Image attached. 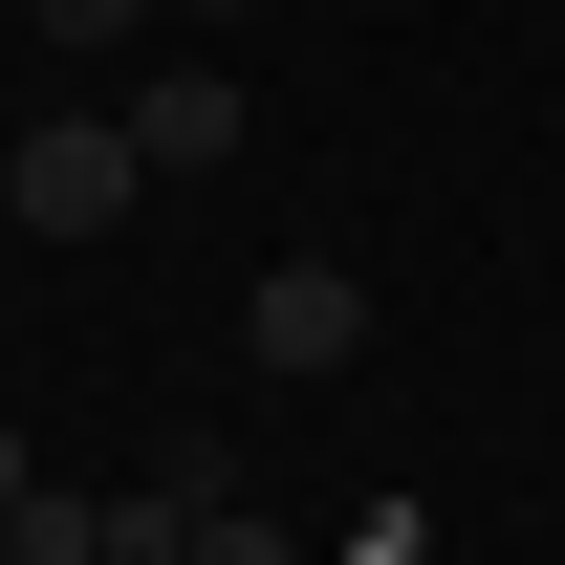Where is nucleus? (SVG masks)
<instances>
[{
    "label": "nucleus",
    "mask_w": 565,
    "mask_h": 565,
    "mask_svg": "<svg viewBox=\"0 0 565 565\" xmlns=\"http://www.w3.org/2000/svg\"><path fill=\"white\" fill-rule=\"evenodd\" d=\"M131 196H152V152H131V109H44V131L0 152V217H22V239H109Z\"/></svg>",
    "instance_id": "1"
},
{
    "label": "nucleus",
    "mask_w": 565,
    "mask_h": 565,
    "mask_svg": "<svg viewBox=\"0 0 565 565\" xmlns=\"http://www.w3.org/2000/svg\"><path fill=\"white\" fill-rule=\"evenodd\" d=\"M239 349H262V370H349V349H370V282H349V262H262Z\"/></svg>",
    "instance_id": "2"
},
{
    "label": "nucleus",
    "mask_w": 565,
    "mask_h": 565,
    "mask_svg": "<svg viewBox=\"0 0 565 565\" xmlns=\"http://www.w3.org/2000/svg\"><path fill=\"white\" fill-rule=\"evenodd\" d=\"M239 131H262V87H239V66H152V109H131V152H152V174H217Z\"/></svg>",
    "instance_id": "3"
},
{
    "label": "nucleus",
    "mask_w": 565,
    "mask_h": 565,
    "mask_svg": "<svg viewBox=\"0 0 565 565\" xmlns=\"http://www.w3.org/2000/svg\"><path fill=\"white\" fill-rule=\"evenodd\" d=\"M22 565H109V500H66V479H22V522H0Z\"/></svg>",
    "instance_id": "4"
},
{
    "label": "nucleus",
    "mask_w": 565,
    "mask_h": 565,
    "mask_svg": "<svg viewBox=\"0 0 565 565\" xmlns=\"http://www.w3.org/2000/svg\"><path fill=\"white\" fill-rule=\"evenodd\" d=\"M174 565H305V544H282L262 500H217V522H196V544H174Z\"/></svg>",
    "instance_id": "5"
},
{
    "label": "nucleus",
    "mask_w": 565,
    "mask_h": 565,
    "mask_svg": "<svg viewBox=\"0 0 565 565\" xmlns=\"http://www.w3.org/2000/svg\"><path fill=\"white\" fill-rule=\"evenodd\" d=\"M22 22H44V44H131L152 0H22Z\"/></svg>",
    "instance_id": "6"
},
{
    "label": "nucleus",
    "mask_w": 565,
    "mask_h": 565,
    "mask_svg": "<svg viewBox=\"0 0 565 565\" xmlns=\"http://www.w3.org/2000/svg\"><path fill=\"white\" fill-rule=\"evenodd\" d=\"M22 479H44V457H22V435H0V522H22Z\"/></svg>",
    "instance_id": "7"
},
{
    "label": "nucleus",
    "mask_w": 565,
    "mask_h": 565,
    "mask_svg": "<svg viewBox=\"0 0 565 565\" xmlns=\"http://www.w3.org/2000/svg\"><path fill=\"white\" fill-rule=\"evenodd\" d=\"M196 22H262V0H196Z\"/></svg>",
    "instance_id": "8"
}]
</instances>
